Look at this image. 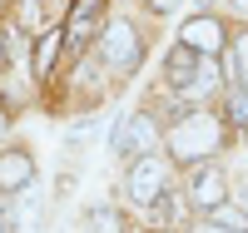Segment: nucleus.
Masks as SVG:
<instances>
[{"label":"nucleus","mask_w":248,"mask_h":233,"mask_svg":"<svg viewBox=\"0 0 248 233\" xmlns=\"http://www.w3.org/2000/svg\"><path fill=\"white\" fill-rule=\"evenodd\" d=\"M55 50H60V35H55V30L40 35V45H35V75H45V70L55 65Z\"/></svg>","instance_id":"nucleus-11"},{"label":"nucleus","mask_w":248,"mask_h":233,"mask_svg":"<svg viewBox=\"0 0 248 233\" xmlns=\"http://www.w3.org/2000/svg\"><path fill=\"white\" fill-rule=\"evenodd\" d=\"M169 79H174L179 94H209L214 79H218V65H214V55H199L189 45H179L169 55Z\"/></svg>","instance_id":"nucleus-2"},{"label":"nucleus","mask_w":248,"mask_h":233,"mask_svg":"<svg viewBox=\"0 0 248 233\" xmlns=\"http://www.w3.org/2000/svg\"><path fill=\"white\" fill-rule=\"evenodd\" d=\"M223 194H229V179H223V169L203 164L199 174H194V184H189V199H194L199 208H218V203H223Z\"/></svg>","instance_id":"nucleus-6"},{"label":"nucleus","mask_w":248,"mask_h":233,"mask_svg":"<svg viewBox=\"0 0 248 233\" xmlns=\"http://www.w3.org/2000/svg\"><path fill=\"white\" fill-rule=\"evenodd\" d=\"M40 218H45V203H40L35 188H20V203H15V233H40Z\"/></svg>","instance_id":"nucleus-10"},{"label":"nucleus","mask_w":248,"mask_h":233,"mask_svg":"<svg viewBox=\"0 0 248 233\" xmlns=\"http://www.w3.org/2000/svg\"><path fill=\"white\" fill-rule=\"evenodd\" d=\"M233 65H238V79L248 84V30L238 35V55H233Z\"/></svg>","instance_id":"nucleus-14"},{"label":"nucleus","mask_w":248,"mask_h":233,"mask_svg":"<svg viewBox=\"0 0 248 233\" xmlns=\"http://www.w3.org/2000/svg\"><path fill=\"white\" fill-rule=\"evenodd\" d=\"M179 35H184V45L199 50V55H214V50L223 45V25H218V20H189Z\"/></svg>","instance_id":"nucleus-9"},{"label":"nucleus","mask_w":248,"mask_h":233,"mask_svg":"<svg viewBox=\"0 0 248 233\" xmlns=\"http://www.w3.org/2000/svg\"><path fill=\"white\" fill-rule=\"evenodd\" d=\"M99 55H105V65L114 70V75H129L134 65H139V35L129 30V25H109L105 35H99Z\"/></svg>","instance_id":"nucleus-5"},{"label":"nucleus","mask_w":248,"mask_h":233,"mask_svg":"<svg viewBox=\"0 0 248 233\" xmlns=\"http://www.w3.org/2000/svg\"><path fill=\"white\" fill-rule=\"evenodd\" d=\"M238 5H243V10H248V0H238Z\"/></svg>","instance_id":"nucleus-21"},{"label":"nucleus","mask_w":248,"mask_h":233,"mask_svg":"<svg viewBox=\"0 0 248 233\" xmlns=\"http://www.w3.org/2000/svg\"><path fill=\"white\" fill-rule=\"evenodd\" d=\"M90 223H94V233H124L119 218L109 214V208H90Z\"/></svg>","instance_id":"nucleus-13"},{"label":"nucleus","mask_w":248,"mask_h":233,"mask_svg":"<svg viewBox=\"0 0 248 233\" xmlns=\"http://www.w3.org/2000/svg\"><path fill=\"white\" fill-rule=\"evenodd\" d=\"M238 208H248V174L238 179Z\"/></svg>","instance_id":"nucleus-16"},{"label":"nucleus","mask_w":248,"mask_h":233,"mask_svg":"<svg viewBox=\"0 0 248 233\" xmlns=\"http://www.w3.org/2000/svg\"><path fill=\"white\" fill-rule=\"evenodd\" d=\"M164 184H169V164H164L159 154L134 159V169H129V199H134V203L154 208V203L164 199Z\"/></svg>","instance_id":"nucleus-4"},{"label":"nucleus","mask_w":248,"mask_h":233,"mask_svg":"<svg viewBox=\"0 0 248 233\" xmlns=\"http://www.w3.org/2000/svg\"><path fill=\"white\" fill-rule=\"evenodd\" d=\"M0 5H5V0H0Z\"/></svg>","instance_id":"nucleus-22"},{"label":"nucleus","mask_w":248,"mask_h":233,"mask_svg":"<svg viewBox=\"0 0 248 233\" xmlns=\"http://www.w3.org/2000/svg\"><path fill=\"white\" fill-rule=\"evenodd\" d=\"M229 114H233V119H243V124H248V94H233V99H229Z\"/></svg>","instance_id":"nucleus-15"},{"label":"nucleus","mask_w":248,"mask_h":233,"mask_svg":"<svg viewBox=\"0 0 248 233\" xmlns=\"http://www.w3.org/2000/svg\"><path fill=\"white\" fill-rule=\"evenodd\" d=\"M35 179V159L30 154H0V194H20Z\"/></svg>","instance_id":"nucleus-8"},{"label":"nucleus","mask_w":248,"mask_h":233,"mask_svg":"<svg viewBox=\"0 0 248 233\" xmlns=\"http://www.w3.org/2000/svg\"><path fill=\"white\" fill-rule=\"evenodd\" d=\"M149 5H154V10H159V15H169V10H174V5H179V0H149Z\"/></svg>","instance_id":"nucleus-17"},{"label":"nucleus","mask_w":248,"mask_h":233,"mask_svg":"<svg viewBox=\"0 0 248 233\" xmlns=\"http://www.w3.org/2000/svg\"><path fill=\"white\" fill-rule=\"evenodd\" d=\"M218 149V124L209 114H184L174 129H169V154L184 159V164H199Z\"/></svg>","instance_id":"nucleus-1"},{"label":"nucleus","mask_w":248,"mask_h":233,"mask_svg":"<svg viewBox=\"0 0 248 233\" xmlns=\"http://www.w3.org/2000/svg\"><path fill=\"white\" fill-rule=\"evenodd\" d=\"M99 5H105V0H79V5L70 10L65 35H70V45H75V50H79V45H90V40L99 35Z\"/></svg>","instance_id":"nucleus-7"},{"label":"nucleus","mask_w":248,"mask_h":233,"mask_svg":"<svg viewBox=\"0 0 248 233\" xmlns=\"http://www.w3.org/2000/svg\"><path fill=\"white\" fill-rule=\"evenodd\" d=\"M154 144H159V129H154L149 114H124V119L114 124L109 149H114L119 159H144V154H154Z\"/></svg>","instance_id":"nucleus-3"},{"label":"nucleus","mask_w":248,"mask_h":233,"mask_svg":"<svg viewBox=\"0 0 248 233\" xmlns=\"http://www.w3.org/2000/svg\"><path fill=\"white\" fill-rule=\"evenodd\" d=\"M199 233H243V228H218V223H209V228H199Z\"/></svg>","instance_id":"nucleus-18"},{"label":"nucleus","mask_w":248,"mask_h":233,"mask_svg":"<svg viewBox=\"0 0 248 233\" xmlns=\"http://www.w3.org/2000/svg\"><path fill=\"white\" fill-rule=\"evenodd\" d=\"M0 233H10V223H5V208H0Z\"/></svg>","instance_id":"nucleus-19"},{"label":"nucleus","mask_w":248,"mask_h":233,"mask_svg":"<svg viewBox=\"0 0 248 233\" xmlns=\"http://www.w3.org/2000/svg\"><path fill=\"white\" fill-rule=\"evenodd\" d=\"M0 129H5V114H0Z\"/></svg>","instance_id":"nucleus-20"},{"label":"nucleus","mask_w":248,"mask_h":233,"mask_svg":"<svg viewBox=\"0 0 248 233\" xmlns=\"http://www.w3.org/2000/svg\"><path fill=\"white\" fill-rule=\"evenodd\" d=\"M209 214H214V223H218V228H243V208H238V203H229V199H223L218 208H209Z\"/></svg>","instance_id":"nucleus-12"}]
</instances>
